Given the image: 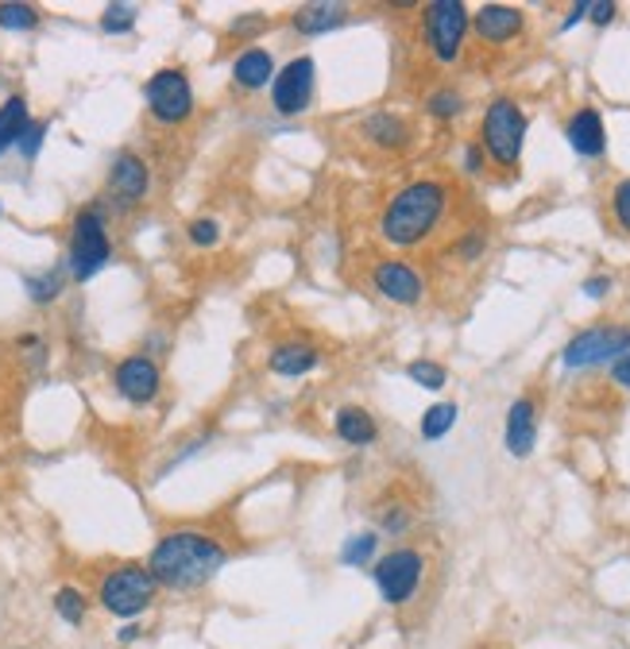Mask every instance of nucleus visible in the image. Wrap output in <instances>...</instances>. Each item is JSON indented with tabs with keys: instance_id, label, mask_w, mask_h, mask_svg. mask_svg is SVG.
I'll return each instance as SVG.
<instances>
[{
	"instance_id": "26",
	"label": "nucleus",
	"mask_w": 630,
	"mask_h": 649,
	"mask_svg": "<svg viewBox=\"0 0 630 649\" xmlns=\"http://www.w3.org/2000/svg\"><path fill=\"white\" fill-rule=\"evenodd\" d=\"M54 615H59L66 626H82L89 615V599L77 588H70V584H62V588L54 591Z\"/></svg>"
},
{
	"instance_id": "42",
	"label": "nucleus",
	"mask_w": 630,
	"mask_h": 649,
	"mask_svg": "<svg viewBox=\"0 0 630 649\" xmlns=\"http://www.w3.org/2000/svg\"><path fill=\"white\" fill-rule=\"evenodd\" d=\"M117 638L124 641V646H132V641L140 638V623H124V626H120V634H117Z\"/></svg>"
},
{
	"instance_id": "4",
	"label": "nucleus",
	"mask_w": 630,
	"mask_h": 649,
	"mask_svg": "<svg viewBox=\"0 0 630 649\" xmlns=\"http://www.w3.org/2000/svg\"><path fill=\"white\" fill-rule=\"evenodd\" d=\"M112 259V236L105 213L97 206L77 209L70 224V252H66V274L74 282H89L101 274V267Z\"/></svg>"
},
{
	"instance_id": "9",
	"label": "nucleus",
	"mask_w": 630,
	"mask_h": 649,
	"mask_svg": "<svg viewBox=\"0 0 630 649\" xmlns=\"http://www.w3.org/2000/svg\"><path fill=\"white\" fill-rule=\"evenodd\" d=\"M422 32H426V47L437 62H457L464 35L472 32V16L460 0H434L422 9Z\"/></svg>"
},
{
	"instance_id": "37",
	"label": "nucleus",
	"mask_w": 630,
	"mask_h": 649,
	"mask_svg": "<svg viewBox=\"0 0 630 649\" xmlns=\"http://www.w3.org/2000/svg\"><path fill=\"white\" fill-rule=\"evenodd\" d=\"M237 39H247V35H259V32H267V20L264 16H240V20H232V27H229Z\"/></svg>"
},
{
	"instance_id": "12",
	"label": "nucleus",
	"mask_w": 630,
	"mask_h": 649,
	"mask_svg": "<svg viewBox=\"0 0 630 649\" xmlns=\"http://www.w3.org/2000/svg\"><path fill=\"white\" fill-rule=\"evenodd\" d=\"M372 286L379 291V298L395 302V306H417L426 298V279L407 259H379L372 267Z\"/></svg>"
},
{
	"instance_id": "36",
	"label": "nucleus",
	"mask_w": 630,
	"mask_h": 649,
	"mask_svg": "<svg viewBox=\"0 0 630 649\" xmlns=\"http://www.w3.org/2000/svg\"><path fill=\"white\" fill-rule=\"evenodd\" d=\"M615 16H619V9H615L611 0H587V20L596 27H607Z\"/></svg>"
},
{
	"instance_id": "40",
	"label": "nucleus",
	"mask_w": 630,
	"mask_h": 649,
	"mask_svg": "<svg viewBox=\"0 0 630 649\" xmlns=\"http://www.w3.org/2000/svg\"><path fill=\"white\" fill-rule=\"evenodd\" d=\"M607 376H611L615 383L622 387V391H630V352H627V356H619V359H615L611 368H607Z\"/></svg>"
},
{
	"instance_id": "3",
	"label": "nucleus",
	"mask_w": 630,
	"mask_h": 649,
	"mask_svg": "<svg viewBox=\"0 0 630 649\" xmlns=\"http://www.w3.org/2000/svg\"><path fill=\"white\" fill-rule=\"evenodd\" d=\"M522 144H526V112H522V105L514 97H495L484 109V124H480L484 155L502 171H514L522 159Z\"/></svg>"
},
{
	"instance_id": "10",
	"label": "nucleus",
	"mask_w": 630,
	"mask_h": 649,
	"mask_svg": "<svg viewBox=\"0 0 630 649\" xmlns=\"http://www.w3.org/2000/svg\"><path fill=\"white\" fill-rule=\"evenodd\" d=\"M314 89H317V66L310 54H299V59H290L287 66H279L271 82V109L279 117H302L314 101Z\"/></svg>"
},
{
	"instance_id": "23",
	"label": "nucleus",
	"mask_w": 630,
	"mask_h": 649,
	"mask_svg": "<svg viewBox=\"0 0 630 649\" xmlns=\"http://www.w3.org/2000/svg\"><path fill=\"white\" fill-rule=\"evenodd\" d=\"M66 267H51L44 274H24V291L35 306H51L54 298H62V286H66Z\"/></svg>"
},
{
	"instance_id": "17",
	"label": "nucleus",
	"mask_w": 630,
	"mask_h": 649,
	"mask_svg": "<svg viewBox=\"0 0 630 649\" xmlns=\"http://www.w3.org/2000/svg\"><path fill=\"white\" fill-rule=\"evenodd\" d=\"M502 441H507V453L514 461H526L537 444V406L534 399H514L511 411H507V429H502Z\"/></svg>"
},
{
	"instance_id": "35",
	"label": "nucleus",
	"mask_w": 630,
	"mask_h": 649,
	"mask_svg": "<svg viewBox=\"0 0 630 649\" xmlns=\"http://www.w3.org/2000/svg\"><path fill=\"white\" fill-rule=\"evenodd\" d=\"M487 252V232H480V229H472V232H464V240L457 244V256L464 259V264H472V259H480Z\"/></svg>"
},
{
	"instance_id": "30",
	"label": "nucleus",
	"mask_w": 630,
	"mask_h": 649,
	"mask_svg": "<svg viewBox=\"0 0 630 649\" xmlns=\"http://www.w3.org/2000/svg\"><path fill=\"white\" fill-rule=\"evenodd\" d=\"M410 526H414V511L407 503H391L379 511V534H387V538H402Z\"/></svg>"
},
{
	"instance_id": "7",
	"label": "nucleus",
	"mask_w": 630,
	"mask_h": 649,
	"mask_svg": "<svg viewBox=\"0 0 630 649\" xmlns=\"http://www.w3.org/2000/svg\"><path fill=\"white\" fill-rule=\"evenodd\" d=\"M144 101H147L152 120L162 124V128H179V124H186V120L194 117V86H190L186 70H179V66L155 70L144 86Z\"/></svg>"
},
{
	"instance_id": "20",
	"label": "nucleus",
	"mask_w": 630,
	"mask_h": 649,
	"mask_svg": "<svg viewBox=\"0 0 630 649\" xmlns=\"http://www.w3.org/2000/svg\"><path fill=\"white\" fill-rule=\"evenodd\" d=\"M332 433L341 437L344 444H352V449H364V444L379 441V426H375V418L364 406H341V411L332 414Z\"/></svg>"
},
{
	"instance_id": "33",
	"label": "nucleus",
	"mask_w": 630,
	"mask_h": 649,
	"mask_svg": "<svg viewBox=\"0 0 630 649\" xmlns=\"http://www.w3.org/2000/svg\"><path fill=\"white\" fill-rule=\"evenodd\" d=\"M44 139H47V120H32V124L24 128V136H20L16 151L24 155L27 162L39 159V151H44Z\"/></svg>"
},
{
	"instance_id": "16",
	"label": "nucleus",
	"mask_w": 630,
	"mask_h": 649,
	"mask_svg": "<svg viewBox=\"0 0 630 649\" xmlns=\"http://www.w3.org/2000/svg\"><path fill=\"white\" fill-rule=\"evenodd\" d=\"M522 27H526V16H522L519 9H511V4H484V9L472 16V32L492 47H502V44H511V39H519Z\"/></svg>"
},
{
	"instance_id": "1",
	"label": "nucleus",
	"mask_w": 630,
	"mask_h": 649,
	"mask_svg": "<svg viewBox=\"0 0 630 649\" xmlns=\"http://www.w3.org/2000/svg\"><path fill=\"white\" fill-rule=\"evenodd\" d=\"M229 561V549L221 538L205 530H174L155 541L147 556V573L167 591H194L205 588Z\"/></svg>"
},
{
	"instance_id": "39",
	"label": "nucleus",
	"mask_w": 630,
	"mask_h": 649,
	"mask_svg": "<svg viewBox=\"0 0 630 649\" xmlns=\"http://www.w3.org/2000/svg\"><path fill=\"white\" fill-rule=\"evenodd\" d=\"M484 147L480 144H464V155H460V162H464V171L469 174H484Z\"/></svg>"
},
{
	"instance_id": "41",
	"label": "nucleus",
	"mask_w": 630,
	"mask_h": 649,
	"mask_svg": "<svg viewBox=\"0 0 630 649\" xmlns=\"http://www.w3.org/2000/svg\"><path fill=\"white\" fill-rule=\"evenodd\" d=\"M584 20H587V0H580V4H572V9H569V16H565L561 32H569V27L584 24Z\"/></svg>"
},
{
	"instance_id": "6",
	"label": "nucleus",
	"mask_w": 630,
	"mask_h": 649,
	"mask_svg": "<svg viewBox=\"0 0 630 649\" xmlns=\"http://www.w3.org/2000/svg\"><path fill=\"white\" fill-rule=\"evenodd\" d=\"M372 580H375V588H379V596H384L387 607H407L410 599L417 596L422 580H426V556L417 553V549H410V546L391 549V553L375 556Z\"/></svg>"
},
{
	"instance_id": "24",
	"label": "nucleus",
	"mask_w": 630,
	"mask_h": 649,
	"mask_svg": "<svg viewBox=\"0 0 630 649\" xmlns=\"http://www.w3.org/2000/svg\"><path fill=\"white\" fill-rule=\"evenodd\" d=\"M375 553H379V530L352 534L341 546V564L344 568H367V564H375Z\"/></svg>"
},
{
	"instance_id": "19",
	"label": "nucleus",
	"mask_w": 630,
	"mask_h": 649,
	"mask_svg": "<svg viewBox=\"0 0 630 649\" xmlns=\"http://www.w3.org/2000/svg\"><path fill=\"white\" fill-rule=\"evenodd\" d=\"M290 24H294L299 35H306V39H317V35H329L349 24V9L337 4V0H314V4H302V9L294 12Z\"/></svg>"
},
{
	"instance_id": "34",
	"label": "nucleus",
	"mask_w": 630,
	"mask_h": 649,
	"mask_svg": "<svg viewBox=\"0 0 630 649\" xmlns=\"http://www.w3.org/2000/svg\"><path fill=\"white\" fill-rule=\"evenodd\" d=\"M611 213L619 221V229L630 236V179H622L619 186L611 189Z\"/></svg>"
},
{
	"instance_id": "13",
	"label": "nucleus",
	"mask_w": 630,
	"mask_h": 649,
	"mask_svg": "<svg viewBox=\"0 0 630 649\" xmlns=\"http://www.w3.org/2000/svg\"><path fill=\"white\" fill-rule=\"evenodd\" d=\"M105 186H109V197L117 201V209H132L152 194V167L136 151H120L112 159Z\"/></svg>"
},
{
	"instance_id": "21",
	"label": "nucleus",
	"mask_w": 630,
	"mask_h": 649,
	"mask_svg": "<svg viewBox=\"0 0 630 649\" xmlns=\"http://www.w3.org/2000/svg\"><path fill=\"white\" fill-rule=\"evenodd\" d=\"M360 128H364V136L372 139L375 147H384V151H402V147L410 144V128L399 112L379 109V112H372V117H364Z\"/></svg>"
},
{
	"instance_id": "32",
	"label": "nucleus",
	"mask_w": 630,
	"mask_h": 649,
	"mask_svg": "<svg viewBox=\"0 0 630 649\" xmlns=\"http://www.w3.org/2000/svg\"><path fill=\"white\" fill-rule=\"evenodd\" d=\"M186 236L194 248H217L221 244V221L217 217H197V221H190Z\"/></svg>"
},
{
	"instance_id": "18",
	"label": "nucleus",
	"mask_w": 630,
	"mask_h": 649,
	"mask_svg": "<svg viewBox=\"0 0 630 649\" xmlns=\"http://www.w3.org/2000/svg\"><path fill=\"white\" fill-rule=\"evenodd\" d=\"M267 368L279 379H302L322 368V348L310 341H282L275 344L271 356H267Z\"/></svg>"
},
{
	"instance_id": "38",
	"label": "nucleus",
	"mask_w": 630,
	"mask_h": 649,
	"mask_svg": "<svg viewBox=\"0 0 630 649\" xmlns=\"http://www.w3.org/2000/svg\"><path fill=\"white\" fill-rule=\"evenodd\" d=\"M580 291H584V298L599 302V298H607V294H611V279H607V274H587Z\"/></svg>"
},
{
	"instance_id": "15",
	"label": "nucleus",
	"mask_w": 630,
	"mask_h": 649,
	"mask_svg": "<svg viewBox=\"0 0 630 649\" xmlns=\"http://www.w3.org/2000/svg\"><path fill=\"white\" fill-rule=\"evenodd\" d=\"M565 139H569V147L580 159H599V155L607 151V128H604L599 109L584 105V109L572 112L569 124H565Z\"/></svg>"
},
{
	"instance_id": "5",
	"label": "nucleus",
	"mask_w": 630,
	"mask_h": 649,
	"mask_svg": "<svg viewBox=\"0 0 630 649\" xmlns=\"http://www.w3.org/2000/svg\"><path fill=\"white\" fill-rule=\"evenodd\" d=\"M155 576L147 573V564H117L101 576V588H97V599L109 611L112 619H124V623H136L147 607L155 603Z\"/></svg>"
},
{
	"instance_id": "29",
	"label": "nucleus",
	"mask_w": 630,
	"mask_h": 649,
	"mask_svg": "<svg viewBox=\"0 0 630 649\" xmlns=\"http://www.w3.org/2000/svg\"><path fill=\"white\" fill-rule=\"evenodd\" d=\"M426 112L434 120H457L460 112H464V97H460L457 89H434V94L426 97Z\"/></svg>"
},
{
	"instance_id": "2",
	"label": "nucleus",
	"mask_w": 630,
	"mask_h": 649,
	"mask_svg": "<svg viewBox=\"0 0 630 649\" xmlns=\"http://www.w3.org/2000/svg\"><path fill=\"white\" fill-rule=\"evenodd\" d=\"M445 209H449V189L434 179H417L387 201L379 217V236L391 248H414L441 224Z\"/></svg>"
},
{
	"instance_id": "14",
	"label": "nucleus",
	"mask_w": 630,
	"mask_h": 649,
	"mask_svg": "<svg viewBox=\"0 0 630 649\" xmlns=\"http://www.w3.org/2000/svg\"><path fill=\"white\" fill-rule=\"evenodd\" d=\"M275 74H279V66H275V54L267 51V47H259V44L244 47V51L232 59V86L244 89V94L271 89Z\"/></svg>"
},
{
	"instance_id": "8",
	"label": "nucleus",
	"mask_w": 630,
	"mask_h": 649,
	"mask_svg": "<svg viewBox=\"0 0 630 649\" xmlns=\"http://www.w3.org/2000/svg\"><path fill=\"white\" fill-rule=\"evenodd\" d=\"M630 352V329L627 324H587L572 336L561 348V364L569 371H584V368H599L607 364L611 368L615 359Z\"/></svg>"
},
{
	"instance_id": "22",
	"label": "nucleus",
	"mask_w": 630,
	"mask_h": 649,
	"mask_svg": "<svg viewBox=\"0 0 630 649\" xmlns=\"http://www.w3.org/2000/svg\"><path fill=\"white\" fill-rule=\"evenodd\" d=\"M32 124V112H27V97H9L0 105V155L12 151L24 136V128Z\"/></svg>"
},
{
	"instance_id": "11",
	"label": "nucleus",
	"mask_w": 630,
	"mask_h": 649,
	"mask_svg": "<svg viewBox=\"0 0 630 649\" xmlns=\"http://www.w3.org/2000/svg\"><path fill=\"white\" fill-rule=\"evenodd\" d=\"M112 383H117L120 399L132 402V406H152L162 391V371L147 352H136V356H124L112 371Z\"/></svg>"
},
{
	"instance_id": "27",
	"label": "nucleus",
	"mask_w": 630,
	"mask_h": 649,
	"mask_svg": "<svg viewBox=\"0 0 630 649\" xmlns=\"http://www.w3.org/2000/svg\"><path fill=\"white\" fill-rule=\"evenodd\" d=\"M136 20H140V9L136 4H105L101 12V32L105 35H132L136 32Z\"/></svg>"
},
{
	"instance_id": "28",
	"label": "nucleus",
	"mask_w": 630,
	"mask_h": 649,
	"mask_svg": "<svg viewBox=\"0 0 630 649\" xmlns=\"http://www.w3.org/2000/svg\"><path fill=\"white\" fill-rule=\"evenodd\" d=\"M407 376L410 383H417L422 391H441V387L449 383V371H445L441 364H434V359H410Z\"/></svg>"
},
{
	"instance_id": "31",
	"label": "nucleus",
	"mask_w": 630,
	"mask_h": 649,
	"mask_svg": "<svg viewBox=\"0 0 630 649\" xmlns=\"http://www.w3.org/2000/svg\"><path fill=\"white\" fill-rule=\"evenodd\" d=\"M0 27L4 32H32V27H39V12L32 4H0Z\"/></svg>"
},
{
	"instance_id": "25",
	"label": "nucleus",
	"mask_w": 630,
	"mask_h": 649,
	"mask_svg": "<svg viewBox=\"0 0 630 649\" xmlns=\"http://www.w3.org/2000/svg\"><path fill=\"white\" fill-rule=\"evenodd\" d=\"M457 418H460L457 402H434V406L422 414V437H426V441H441V437L452 433Z\"/></svg>"
}]
</instances>
